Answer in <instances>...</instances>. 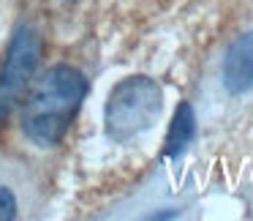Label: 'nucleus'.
<instances>
[{"label": "nucleus", "mask_w": 253, "mask_h": 221, "mask_svg": "<svg viewBox=\"0 0 253 221\" xmlns=\"http://www.w3.org/2000/svg\"><path fill=\"white\" fill-rule=\"evenodd\" d=\"M84 93H87V85L77 68L52 66L36 82L33 93L25 101L22 128L30 142L39 148L60 145L82 107Z\"/></svg>", "instance_id": "nucleus-1"}, {"label": "nucleus", "mask_w": 253, "mask_h": 221, "mask_svg": "<svg viewBox=\"0 0 253 221\" xmlns=\"http://www.w3.org/2000/svg\"><path fill=\"white\" fill-rule=\"evenodd\" d=\"M164 110V90L153 77H126L112 88L104 107V131L115 142L144 134Z\"/></svg>", "instance_id": "nucleus-2"}, {"label": "nucleus", "mask_w": 253, "mask_h": 221, "mask_svg": "<svg viewBox=\"0 0 253 221\" xmlns=\"http://www.w3.org/2000/svg\"><path fill=\"white\" fill-rule=\"evenodd\" d=\"M41 41L33 28H19L17 36L8 44V52L0 63V120H6L25 96V90L33 82V74L39 68Z\"/></svg>", "instance_id": "nucleus-3"}, {"label": "nucleus", "mask_w": 253, "mask_h": 221, "mask_svg": "<svg viewBox=\"0 0 253 221\" xmlns=\"http://www.w3.org/2000/svg\"><path fill=\"white\" fill-rule=\"evenodd\" d=\"M220 77H223V88L231 96H242L253 90V30L237 36L229 44Z\"/></svg>", "instance_id": "nucleus-4"}, {"label": "nucleus", "mask_w": 253, "mask_h": 221, "mask_svg": "<svg viewBox=\"0 0 253 221\" xmlns=\"http://www.w3.org/2000/svg\"><path fill=\"white\" fill-rule=\"evenodd\" d=\"M193 137H196V115H193V107L188 101H182L177 107L174 117H171L169 134H166L164 142V156L166 159H180L188 150V145L193 142Z\"/></svg>", "instance_id": "nucleus-5"}, {"label": "nucleus", "mask_w": 253, "mask_h": 221, "mask_svg": "<svg viewBox=\"0 0 253 221\" xmlns=\"http://www.w3.org/2000/svg\"><path fill=\"white\" fill-rule=\"evenodd\" d=\"M17 216V199L8 188H0V221H8Z\"/></svg>", "instance_id": "nucleus-6"}]
</instances>
